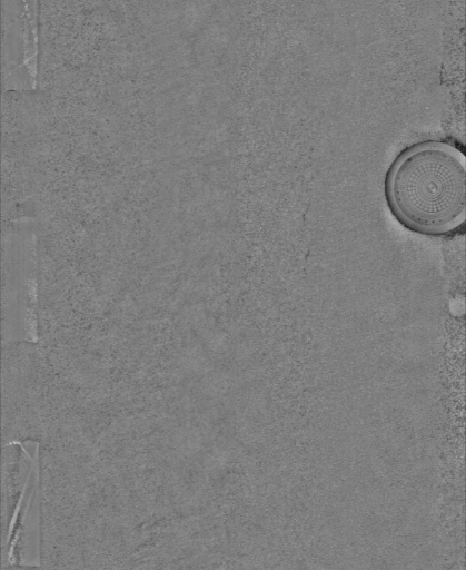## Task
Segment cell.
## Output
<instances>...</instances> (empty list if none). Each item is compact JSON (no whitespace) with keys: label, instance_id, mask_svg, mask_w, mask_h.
Listing matches in <instances>:
<instances>
[{"label":"cell","instance_id":"cell-1","mask_svg":"<svg viewBox=\"0 0 466 570\" xmlns=\"http://www.w3.org/2000/svg\"><path fill=\"white\" fill-rule=\"evenodd\" d=\"M388 212L405 229L430 237L447 236L466 220V156L442 139L401 149L384 177Z\"/></svg>","mask_w":466,"mask_h":570}]
</instances>
